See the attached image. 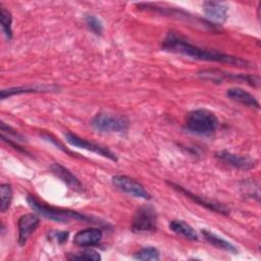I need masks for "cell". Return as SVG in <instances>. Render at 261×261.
<instances>
[{"instance_id": "8992f818", "label": "cell", "mask_w": 261, "mask_h": 261, "mask_svg": "<svg viewBox=\"0 0 261 261\" xmlns=\"http://www.w3.org/2000/svg\"><path fill=\"white\" fill-rule=\"evenodd\" d=\"M91 124L101 133H123L128 128V120L124 116L107 112L97 113L92 118Z\"/></svg>"}, {"instance_id": "cb8c5ba5", "label": "cell", "mask_w": 261, "mask_h": 261, "mask_svg": "<svg viewBox=\"0 0 261 261\" xmlns=\"http://www.w3.org/2000/svg\"><path fill=\"white\" fill-rule=\"evenodd\" d=\"M66 258L69 260H93V261L101 260L100 254L94 250H85L82 252L72 253L70 255H67Z\"/></svg>"}, {"instance_id": "e0dca14e", "label": "cell", "mask_w": 261, "mask_h": 261, "mask_svg": "<svg viewBox=\"0 0 261 261\" xmlns=\"http://www.w3.org/2000/svg\"><path fill=\"white\" fill-rule=\"evenodd\" d=\"M50 169L52 173H54L58 178H60L64 184H66L70 189L75 191H81L83 189V186L81 181L77 179L75 175L71 173L67 168L62 166L59 163H53L50 166Z\"/></svg>"}, {"instance_id": "603a6c76", "label": "cell", "mask_w": 261, "mask_h": 261, "mask_svg": "<svg viewBox=\"0 0 261 261\" xmlns=\"http://www.w3.org/2000/svg\"><path fill=\"white\" fill-rule=\"evenodd\" d=\"M85 22L88 27V29L95 34L96 36H100L103 33V23L102 21L93 14H86L85 16Z\"/></svg>"}, {"instance_id": "3957f363", "label": "cell", "mask_w": 261, "mask_h": 261, "mask_svg": "<svg viewBox=\"0 0 261 261\" xmlns=\"http://www.w3.org/2000/svg\"><path fill=\"white\" fill-rule=\"evenodd\" d=\"M140 9L152 11L154 13H159L161 15H166L169 17L176 18L178 20H185L191 24H194L195 27L201 28L205 31H212L217 32L219 31V27L208 21L207 19L200 18L198 16L192 15L190 12H187L182 9L178 8H172V7H165V6H159L158 4L154 3H137L136 4Z\"/></svg>"}, {"instance_id": "7a4b0ae2", "label": "cell", "mask_w": 261, "mask_h": 261, "mask_svg": "<svg viewBox=\"0 0 261 261\" xmlns=\"http://www.w3.org/2000/svg\"><path fill=\"white\" fill-rule=\"evenodd\" d=\"M27 201L30 207L37 214L55 222L67 223L71 221H77V222H86V223H101V221L96 217H93L84 213H80L77 211L69 210V209L50 206L40 201L33 195H29L27 198Z\"/></svg>"}, {"instance_id": "30bf717a", "label": "cell", "mask_w": 261, "mask_h": 261, "mask_svg": "<svg viewBox=\"0 0 261 261\" xmlns=\"http://www.w3.org/2000/svg\"><path fill=\"white\" fill-rule=\"evenodd\" d=\"M167 184H168L173 190H175L176 192H178V193L185 195L186 197L190 198V199H191L192 201H194L195 203H197V204H199V205H201V206L207 208V209L210 210V211H213V212H216V213H220V214H223V215H226V214L229 213V209H228L225 205H223V204H221V203H218V202H216V201H212V200L203 198V197H201V196H199V195H196V194L192 193L191 191H189V190L185 189L184 187H181V186H179V185H176V184H174V182L167 181Z\"/></svg>"}, {"instance_id": "9a60e30c", "label": "cell", "mask_w": 261, "mask_h": 261, "mask_svg": "<svg viewBox=\"0 0 261 261\" xmlns=\"http://www.w3.org/2000/svg\"><path fill=\"white\" fill-rule=\"evenodd\" d=\"M56 86L47 85H35V86H23V87H13L8 89H3L1 91V99H5L18 94L25 93H46L56 91Z\"/></svg>"}, {"instance_id": "d6986e66", "label": "cell", "mask_w": 261, "mask_h": 261, "mask_svg": "<svg viewBox=\"0 0 261 261\" xmlns=\"http://www.w3.org/2000/svg\"><path fill=\"white\" fill-rule=\"evenodd\" d=\"M169 228L173 232H175L178 236H181L185 239H188L190 241H197L198 234L196 230L187 222L178 219H173L169 222Z\"/></svg>"}, {"instance_id": "7402d4cb", "label": "cell", "mask_w": 261, "mask_h": 261, "mask_svg": "<svg viewBox=\"0 0 261 261\" xmlns=\"http://www.w3.org/2000/svg\"><path fill=\"white\" fill-rule=\"evenodd\" d=\"M134 258L137 260H159L160 253L155 247H145L135 253Z\"/></svg>"}, {"instance_id": "4fadbf2b", "label": "cell", "mask_w": 261, "mask_h": 261, "mask_svg": "<svg viewBox=\"0 0 261 261\" xmlns=\"http://www.w3.org/2000/svg\"><path fill=\"white\" fill-rule=\"evenodd\" d=\"M216 158H218L220 161L234 167L238 169L248 170L253 168L256 165L255 160H252L251 158L247 156H241L234 153H231L226 150H221L215 153Z\"/></svg>"}, {"instance_id": "44dd1931", "label": "cell", "mask_w": 261, "mask_h": 261, "mask_svg": "<svg viewBox=\"0 0 261 261\" xmlns=\"http://www.w3.org/2000/svg\"><path fill=\"white\" fill-rule=\"evenodd\" d=\"M0 210L1 212H5L9 208L12 201V188L9 184H2L0 186Z\"/></svg>"}, {"instance_id": "277c9868", "label": "cell", "mask_w": 261, "mask_h": 261, "mask_svg": "<svg viewBox=\"0 0 261 261\" xmlns=\"http://www.w3.org/2000/svg\"><path fill=\"white\" fill-rule=\"evenodd\" d=\"M219 120L210 110L200 108L189 112L186 116L185 127L190 133L201 136L212 135L218 127Z\"/></svg>"}, {"instance_id": "52a82bcc", "label": "cell", "mask_w": 261, "mask_h": 261, "mask_svg": "<svg viewBox=\"0 0 261 261\" xmlns=\"http://www.w3.org/2000/svg\"><path fill=\"white\" fill-rule=\"evenodd\" d=\"M157 227V213L151 205L141 206L135 213L130 228L134 232H152Z\"/></svg>"}, {"instance_id": "5b68a950", "label": "cell", "mask_w": 261, "mask_h": 261, "mask_svg": "<svg viewBox=\"0 0 261 261\" xmlns=\"http://www.w3.org/2000/svg\"><path fill=\"white\" fill-rule=\"evenodd\" d=\"M198 75L205 81L211 83H222L225 81H233L238 83H246L252 87L258 88L260 85V77L254 74L245 73H231L219 69H204L198 72Z\"/></svg>"}, {"instance_id": "9c48e42d", "label": "cell", "mask_w": 261, "mask_h": 261, "mask_svg": "<svg viewBox=\"0 0 261 261\" xmlns=\"http://www.w3.org/2000/svg\"><path fill=\"white\" fill-rule=\"evenodd\" d=\"M64 138H65L66 142L68 144H70L71 146H73V147L81 148V149L93 152V153H95L97 155H100L102 157L108 158V159H110L112 161H117L116 155L113 152H111L109 149H107V148H105L103 146H100L98 144H95L93 142L87 141L86 139H83V138L76 136L75 134H72L70 132H66L64 134Z\"/></svg>"}, {"instance_id": "ba28073f", "label": "cell", "mask_w": 261, "mask_h": 261, "mask_svg": "<svg viewBox=\"0 0 261 261\" xmlns=\"http://www.w3.org/2000/svg\"><path fill=\"white\" fill-rule=\"evenodd\" d=\"M112 184L121 192L139 199L150 200L151 195L149 192L136 179L127 175H114L111 178Z\"/></svg>"}, {"instance_id": "ac0fdd59", "label": "cell", "mask_w": 261, "mask_h": 261, "mask_svg": "<svg viewBox=\"0 0 261 261\" xmlns=\"http://www.w3.org/2000/svg\"><path fill=\"white\" fill-rule=\"evenodd\" d=\"M201 233L203 236V238L212 246L218 248V249H221L223 251H226L228 253H238V249L231 244L229 243L228 241L222 239L221 237L217 236L216 233L212 232V231H209L207 229H202L201 230Z\"/></svg>"}, {"instance_id": "2e32d148", "label": "cell", "mask_w": 261, "mask_h": 261, "mask_svg": "<svg viewBox=\"0 0 261 261\" xmlns=\"http://www.w3.org/2000/svg\"><path fill=\"white\" fill-rule=\"evenodd\" d=\"M226 96L232 101L241 103L245 106L259 109L260 105L258 100L249 92L241 88H229L226 91Z\"/></svg>"}, {"instance_id": "484cf974", "label": "cell", "mask_w": 261, "mask_h": 261, "mask_svg": "<svg viewBox=\"0 0 261 261\" xmlns=\"http://www.w3.org/2000/svg\"><path fill=\"white\" fill-rule=\"evenodd\" d=\"M68 231H52L49 233V237L55 240L58 244H63L68 239Z\"/></svg>"}, {"instance_id": "d4e9b609", "label": "cell", "mask_w": 261, "mask_h": 261, "mask_svg": "<svg viewBox=\"0 0 261 261\" xmlns=\"http://www.w3.org/2000/svg\"><path fill=\"white\" fill-rule=\"evenodd\" d=\"M0 126H1V137L7 138L14 142H25V138L21 134L13 129L11 126L5 124L3 121H1Z\"/></svg>"}, {"instance_id": "7c38bea8", "label": "cell", "mask_w": 261, "mask_h": 261, "mask_svg": "<svg viewBox=\"0 0 261 261\" xmlns=\"http://www.w3.org/2000/svg\"><path fill=\"white\" fill-rule=\"evenodd\" d=\"M203 11L207 20L218 25L227 19L228 7L218 1H205L203 3Z\"/></svg>"}, {"instance_id": "6da1fadb", "label": "cell", "mask_w": 261, "mask_h": 261, "mask_svg": "<svg viewBox=\"0 0 261 261\" xmlns=\"http://www.w3.org/2000/svg\"><path fill=\"white\" fill-rule=\"evenodd\" d=\"M161 48L164 51L172 52L180 55H185L194 59L218 62V63H227L240 67H254L251 62L243 58L232 56L219 52L217 50H209L206 48H201L190 43L186 38L176 34L175 32H168L165 38L162 41Z\"/></svg>"}, {"instance_id": "8fae6325", "label": "cell", "mask_w": 261, "mask_h": 261, "mask_svg": "<svg viewBox=\"0 0 261 261\" xmlns=\"http://www.w3.org/2000/svg\"><path fill=\"white\" fill-rule=\"evenodd\" d=\"M40 224L39 214L28 213L22 215L17 222L18 228V244L24 246L31 234L37 229Z\"/></svg>"}, {"instance_id": "5bb4252c", "label": "cell", "mask_w": 261, "mask_h": 261, "mask_svg": "<svg viewBox=\"0 0 261 261\" xmlns=\"http://www.w3.org/2000/svg\"><path fill=\"white\" fill-rule=\"evenodd\" d=\"M103 238V232L98 227H90L77 231L73 237V243L81 247L98 245Z\"/></svg>"}, {"instance_id": "ffe728a7", "label": "cell", "mask_w": 261, "mask_h": 261, "mask_svg": "<svg viewBox=\"0 0 261 261\" xmlns=\"http://www.w3.org/2000/svg\"><path fill=\"white\" fill-rule=\"evenodd\" d=\"M0 19H1V28L5 35V37L10 40L12 38V16L9 10H7L5 7L1 5V11H0Z\"/></svg>"}]
</instances>
